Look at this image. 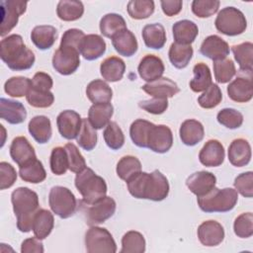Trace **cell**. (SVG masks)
<instances>
[{"instance_id":"1","label":"cell","mask_w":253,"mask_h":253,"mask_svg":"<svg viewBox=\"0 0 253 253\" xmlns=\"http://www.w3.org/2000/svg\"><path fill=\"white\" fill-rule=\"evenodd\" d=\"M0 56L14 71L30 69L36 60L34 52L25 45L23 38L17 34L10 35L1 41Z\"/></svg>"},{"instance_id":"2","label":"cell","mask_w":253,"mask_h":253,"mask_svg":"<svg viewBox=\"0 0 253 253\" xmlns=\"http://www.w3.org/2000/svg\"><path fill=\"white\" fill-rule=\"evenodd\" d=\"M11 202L18 229L26 233L33 230L34 216L40 210L38 194L27 187H19L12 192Z\"/></svg>"},{"instance_id":"3","label":"cell","mask_w":253,"mask_h":253,"mask_svg":"<svg viewBox=\"0 0 253 253\" xmlns=\"http://www.w3.org/2000/svg\"><path fill=\"white\" fill-rule=\"evenodd\" d=\"M75 187L81 194L85 206L96 203L107 194L105 180L88 167L76 174Z\"/></svg>"},{"instance_id":"4","label":"cell","mask_w":253,"mask_h":253,"mask_svg":"<svg viewBox=\"0 0 253 253\" xmlns=\"http://www.w3.org/2000/svg\"><path fill=\"white\" fill-rule=\"evenodd\" d=\"M238 201L237 191L232 188H213L205 196L197 199L200 209L205 212H226L231 211Z\"/></svg>"},{"instance_id":"5","label":"cell","mask_w":253,"mask_h":253,"mask_svg":"<svg viewBox=\"0 0 253 253\" xmlns=\"http://www.w3.org/2000/svg\"><path fill=\"white\" fill-rule=\"evenodd\" d=\"M214 26L219 33L233 37L245 32L247 21L244 14L239 9L229 6L222 8L218 12Z\"/></svg>"},{"instance_id":"6","label":"cell","mask_w":253,"mask_h":253,"mask_svg":"<svg viewBox=\"0 0 253 253\" xmlns=\"http://www.w3.org/2000/svg\"><path fill=\"white\" fill-rule=\"evenodd\" d=\"M48 204L51 211L61 218L70 217L77 209L74 194L68 188L62 186H54L50 189Z\"/></svg>"},{"instance_id":"7","label":"cell","mask_w":253,"mask_h":253,"mask_svg":"<svg viewBox=\"0 0 253 253\" xmlns=\"http://www.w3.org/2000/svg\"><path fill=\"white\" fill-rule=\"evenodd\" d=\"M85 247L88 253H115L117 251L116 242L104 227L91 225L85 233Z\"/></svg>"},{"instance_id":"8","label":"cell","mask_w":253,"mask_h":253,"mask_svg":"<svg viewBox=\"0 0 253 253\" xmlns=\"http://www.w3.org/2000/svg\"><path fill=\"white\" fill-rule=\"evenodd\" d=\"M168 194V180L159 170H154L146 174L142 190V199L160 202L166 199Z\"/></svg>"},{"instance_id":"9","label":"cell","mask_w":253,"mask_h":253,"mask_svg":"<svg viewBox=\"0 0 253 253\" xmlns=\"http://www.w3.org/2000/svg\"><path fill=\"white\" fill-rule=\"evenodd\" d=\"M80 51L70 46H61L54 51L52 56V66L61 75L74 73L80 65Z\"/></svg>"},{"instance_id":"10","label":"cell","mask_w":253,"mask_h":253,"mask_svg":"<svg viewBox=\"0 0 253 253\" xmlns=\"http://www.w3.org/2000/svg\"><path fill=\"white\" fill-rule=\"evenodd\" d=\"M27 1L4 0L1 1V37L7 35L17 25L19 17L26 12Z\"/></svg>"},{"instance_id":"11","label":"cell","mask_w":253,"mask_h":253,"mask_svg":"<svg viewBox=\"0 0 253 253\" xmlns=\"http://www.w3.org/2000/svg\"><path fill=\"white\" fill-rule=\"evenodd\" d=\"M89 206L86 211V223L96 225L105 222L112 217L116 211V202L113 198L105 196L101 200Z\"/></svg>"},{"instance_id":"12","label":"cell","mask_w":253,"mask_h":253,"mask_svg":"<svg viewBox=\"0 0 253 253\" xmlns=\"http://www.w3.org/2000/svg\"><path fill=\"white\" fill-rule=\"evenodd\" d=\"M173 144V133L165 125H154L149 132L147 148L156 153L167 152Z\"/></svg>"},{"instance_id":"13","label":"cell","mask_w":253,"mask_h":253,"mask_svg":"<svg viewBox=\"0 0 253 253\" xmlns=\"http://www.w3.org/2000/svg\"><path fill=\"white\" fill-rule=\"evenodd\" d=\"M56 125L60 135L70 140L77 137L82 126V119L77 112L65 110L57 116Z\"/></svg>"},{"instance_id":"14","label":"cell","mask_w":253,"mask_h":253,"mask_svg":"<svg viewBox=\"0 0 253 253\" xmlns=\"http://www.w3.org/2000/svg\"><path fill=\"white\" fill-rule=\"evenodd\" d=\"M228 97L237 103H247L253 97L252 73L238 76L227 86Z\"/></svg>"},{"instance_id":"15","label":"cell","mask_w":253,"mask_h":253,"mask_svg":"<svg viewBox=\"0 0 253 253\" xmlns=\"http://www.w3.org/2000/svg\"><path fill=\"white\" fill-rule=\"evenodd\" d=\"M197 233L200 242L208 247L216 246L224 239L223 226L215 220H206L201 223Z\"/></svg>"},{"instance_id":"16","label":"cell","mask_w":253,"mask_h":253,"mask_svg":"<svg viewBox=\"0 0 253 253\" xmlns=\"http://www.w3.org/2000/svg\"><path fill=\"white\" fill-rule=\"evenodd\" d=\"M229 51L230 49L228 43L216 35H211L207 37L200 47V52L204 56L213 61L226 58L229 54Z\"/></svg>"},{"instance_id":"17","label":"cell","mask_w":253,"mask_h":253,"mask_svg":"<svg viewBox=\"0 0 253 253\" xmlns=\"http://www.w3.org/2000/svg\"><path fill=\"white\" fill-rule=\"evenodd\" d=\"M216 178L209 171H198L190 175L186 180L188 189L198 198L205 196L215 187Z\"/></svg>"},{"instance_id":"18","label":"cell","mask_w":253,"mask_h":253,"mask_svg":"<svg viewBox=\"0 0 253 253\" xmlns=\"http://www.w3.org/2000/svg\"><path fill=\"white\" fill-rule=\"evenodd\" d=\"M224 147L216 139L208 140L199 153L200 162L206 167H217L223 163Z\"/></svg>"},{"instance_id":"19","label":"cell","mask_w":253,"mask_h":253,"mask_svg":"<svg viewBox=\"0 0 253 253\" xmlns=\"http://www.w3.org/2000/svg\"><path fill=\"white\" fill-rule=\"evenodd\" d=\"M164 70L165 67L162 59L154 54H146L143 56L137 67L140 78L146 82L161 78Z\"/></svg>"},{"instance_id":"20","label":"cell","mask_w":253,"mask_h":253,"mask_svg":"<svg viewBox=\"0 0 253 253\" xmlns=\"http://www.w3.org/2000/svg\"><path fill=\"white\" fill-rule=\"evenodd\" d=\"M10 155L19 167L37 158L34 146L25 136H17L12 140L10 145Z\"/></svg>"},{"instance_id":"21","label":"cell","mask_w":253,"mask_h":253,"mask_svg":"<svg viewBox=\"0 0 253 253\" xmlns=\"http://www.w3.org/2000/svg\"><path fill=\"white\" fill-rule=\"evenodd\" d=\"M141 89L153 98H171L180 92V89L176 82L173 80L161 77L154 81L147 82Z\"/></svg>"},{"instance_id":"22","label":"cell","mask_w":253,"mask_h":253,"mask_svg":"<svg viewBox=\"0 0 253 253\" xmlns=\"http://www.w3.org/2000/svg\"><path fill=\"white\" fill-rule=\"evenodd\" d=\"M0 117L11 125H18L26 120L27 111L21 102L1 98Z\"/></svg>"},{"instance_id":"23","label":"cell","mask_w":253,"mask_h":253,"mask_svg":"<svg viewBox=\"0 0 253 253\" xmlns=\"http://www.w3.org/2000/svg\"><path fill=\"white\" fill-rule=\"evenodd\" d=\"M106 42L103 38L96 34L85 35L80 44V54L87 60H95L101 57L106 51Z\"/></svg>"},{"instance_id":"24","label":"cell","mask_w":253,"mask_h":253,"mask_svg":"<svg viewBox=\"0 0 253 253\" xmlns=\"http://www.w3.org/2000/svg\"><path fill=\"white\" fill-rule=\"evenodd\" d=\"M228 160L235 167H243L251 160V146L244 138L232 140L228 147Z\"/></svg>"},{"instance_id":"25","label":"cell","mask_w":253,"mask_h":253,"mask_svg":"<svg viewBox=\"0 0 253 253\" xmlns=\"http://www.w3.org/2000/svg\"><path fill=\"white\" fill-rule=\"evenodd\" d=\"M111 40L115 50L121 55L129 57L137 50L138 43L136 38L133 33L127 29L119 32Z\"/></svg>"},{"instance_id":"26","label":"cell","mask_w":253,"mask_h":253,"mask_svg":"<svg viewBox=\"0 0 253 253\" xmlns=\"http://www.w3.org/2000/svg\"><path fill=\"white\" fill-rule=\"evenodd\" d=\"M179 134L182 142L188 146H194L201 142L205 135V129L202 123L197 120H186L182 123Z\"/></svg>"},{"instance_id":"27","label":"cell","mask_w":253,"mask_h":253,"mask_svg":"<svg viewBox=\"0 0 253 253\" xmlns=\"http://www.w3.org/2000/svg\"><path fill=\"white\" fill-rule=\"evenodd\" d=\"M28 129L34 139L41 144L46 143L52 134L50 120L45 116H36L31 119Z\"/></svg>"},{"instance_id":"28","label":"cell","mask_w":253,"mask_h":253,"mask_svg":"<svg viewBox=\"0 0 253 253\" xmlns=\"http://www.w3.org/2000/svg\"><path fill=\"white\" fill-rule=\"evenodd\" d=\"M114 114V107L111 103L93 104L88 111V120L95 129L106 126Z\"/></svg>"},{"instance_id":"29","label":"cell","mask_w":253,"mask_h":253,"mask_svg":"<svg viewBox=\"0 0 253 253\" xmlns=\"http://www.w3.org/2000/svg\"><path fill=\"white\" fill-rule=\"evenodd\" d=\"M57 30L49 25H41L33 29L31 40L34 44L42 50L50 48L57 39Z\"/></svg>"},{"instance_id":"30","label":"cell","mask_w":253,"mask_h":253,"mask_svg":"<svg viewBox=\"0 0 253 253\" xmlns=\"http://www.w3.org/2000/svg\"><path fill=\"white\" fill-rule=\"evenodd\" d=\"M126 71L125 61L118 56H110L103 60L100 65L102 77L109 82L120 81Z\"/></svg>"},{"instance_id":"31","label":"cell","mask_w":253,"mask_h":253,"mask_svg":"<svg viewBox=\"0 0 253 253\" xmlns=\"http://www.w3.org/2000/svg\"><path fill=\"white\" fill-rule=\"evenodd\" d=\"M175 42L180 44H191L199 34L198 26L190 20H181L172 27Z\"/></svg>"},{"instance_id":"32","label":"cell","mask_w":253,"mask_h":253,"mask_svg":"<svg viewBox=\"0 0 253 253\" xmlns=\"http://www.w3.org/2000/svg\"><path fill=\"white\" fill-rule=\"evenodd\" d=\"M54 226L53 214L44 209H40L33 220V231L37 238L42 240L46 238Z\"/></svg>"},{"instance_id":"33","label":"cell","mask_w":253,"mask_h":253,"mask_svg":"<svg viewBox=\"0 0 253 253\" xmlns=\"http://www.w3.org/2000/svg\"><path fill=\"white\" fill-rule=\"evenodd\" d=\"M142 39L147 47L160 49L166 42L165 29L158 23L146 25L142 29Z\"/></svg>"},{"instance_id":"34","label":"cell","mask_w":253,"mask_h":253,"mask_svg":"<svg viewBox=\"0 0 253 253\" xmlns=\"http://www.w3.org/2000/svg\"><path fill=\"white\" fill-rule=\"evenodd\" d=\"M86 95L93 104L110 103L113 97V91L107 82L101 79H95L87 85Z\"/></svg>"},{"instance_id":"35","label":"cell","mask_w":253,"mask_h":253,"mask_svg":"<svg viewBox=\"0 0 253 253\" xmlns=\"http://www.w3.org/2000/svg\"><path fill=\"white\" fill-rule=\"evenodd\" d=\"M83 13V3L77 0H60L56 7L58 18L65 22L76 21L82 17Z\"/></svg>"},{"instance_id":"36","label":"cell","mask_w":253,"mask_h":253,"mask_svg":"<svg viewBox=\"0 0 253 253\" xmlns=\"http://www.w3.org/2000/svg\"><path fill=\"white\" fill-rule=\"evenodd\" d=\"M194 50L191 44H180L173 42L170 45L168 56L172 65L178 69L185 68L192 59Z\"/></svg>"},{"instance_id":"37","label":"cell","mask_w":253,"mask_h":253,"mask_svg":"<svg viewBox=\"0 0 253 253\" xmlns=\"http://www.w3.org/2000/svg\"><path fill=\"white\" fill-rule=\"evenodd\" d=\"M19 175L23 181L33 184L42 183L46 178V172L42 163L37 158L23 166H20Z\"/></svg>"},{"instance_id":"38","label":"cell","mask_w":253,"mask_h":253,"mask_svg":"<svg viewBox=\"0 0 253 253\" xmlns=\"http://www.w3.org/2000/svg\"><path fill=\"white\" fill-rule=\"evenodd\" d=\"M234 58L237 61L240 71L252 72L253 68V43L245 42L231 47Z\"/></svg>"},{"instance_id":"39","label":"cell","mask_w":253,"mask_h":253,"mask_svg":"<svg viewBox=\"0 0 253 253\" xmlns=\"http://www.w3.org/2000/svg\"><path fill=\"white\" fill-rule=\"evenodd\" d=\"M125 29H126V24L120 14H106L100 21L101 34L106 38L112 39L116 34Z\"/></svg>"},{"instance_id":"40","label":"cell","mask_w":253,"mask_h":253,"mask_svg":"<svg viewBox=\"0 0 253 253\" xmlns=\"http://www.w3.org/2000/svg\"><path fill=\"white\" fill-rule=\"evenodd\" d=\"M194 77L190 81V88L194 92H203L210 87L211 82V73L209 66L204 63L200 62L197 63L193 68Z\"/></svg>"},{"instance_id":"41","label":"cell","mask_w":253,"mask_h":253,"mask_svg":"<svg viewBox=\"0 0 253 253\" xmlns=\"http://www.w3.org/2000/svg\"><path fill=\"white\" fill-rule=\"evenodd\" d=\"M153 126L154 124L146 120H142V119L135 120L130 125V127H129V135L132 142L138 147L146 148L148 135Z\"/></svg>"},{"instance_id":"42","label":"cell","mask_w":253,"mask_h":253,"mask_svg":"<svg viewBox=\"0 0 253 253\" xmlns=\"http://www.w3.org/2000/svg\"><path fill=\"white\" fill-rule=\"evenodd\" d=\"M144 251L145 239L140 232L129 230L124 234L121 253H143Z\"/></svg>"},{"instance_id":"43","label":"cell","mask_w":253,"mask_h":253,"mask_svg":"<svg viewBox=\"0 0 253 253\" xmlns=\"http://www.w3.org/2000/svg\"><path fill=\"white\" fill-rule=\"evenodd\" d=\"M141 171V163L135 156L126 155L122 157L116 168L117 175L124 181H127L130 177Z\"/></svg>"},{"instance_id":"44","label":"cell","mask_w":253,"mask_h":253,"mask_svg":"<svg viewBox=\"0 0 253 253\" xmlns=\"http://www.w3.org/2000/svg\"><path fill=\"white\" fill-rule=\"evenodd\" d=\"M32 85V80L24 76H14L9 78L4 84V91L11 97L20 98L27 96Z\"/></svg>"},{"instance_id":"45","label":"cell","mask_w":253,"mask_h":253,"mask_svg":"<svg viewBox=\"0 0 253 253\" xmlns=\"http://www.w3.org/2000/svg\"><path fill=\"white\" fill-rule=\"evenodd\" d=\"M154 2L152 0H130L126 9L130 18L142 20L150 17L154 12Z\"/></svg>"},{"instance_id":"46","label":"cell","mask_w":253,"mask_h":253,"mask_svg":"<svg viewBox=\"0 0 253 253\" xmlns=\"http://www.w3.org/2000/svg\"><path fill=\"white\" fill-rule=\"evenodd\" d=\"M78 145L87 150H92L97 144V132L88 119H82V126L76 137Z\"/></svg>"},{"instance_id":"47","label":"cell","mask_w":253,"mask_h":253,"mask_svg":"<svg viewBox=\"0 0 253 253\" xmlns=\"http://www.w3.org/2000/svg\"><path fill=\"white\" fill-rule=\"evenodd\" d=\"M213 73L216 82L224 84L229 82L236 74V68L234 62L230 58H224L221 60H215L212 63Z\"/></svg>"},{"instance_id":"48","label":"cell","mask_w":253,"mask_h":253,"mask_svg":"<svg viewBox=\"0 0 253 253\" xmlns=\"http://www.w3.org/2000/svg\"><path fill=\"white\" fill-rule=\"evenodd\" d=\"M106 144L114 150L120 149L125 143V134L116 122H110L103 132Z\"/></svg>"},{"instance_id":"49","label":"cell","mask_w":253,"mask_h":253,"mask_svg":"<svg viewBox=\"0 0 253 253\" xmlns=\"http://www.w3.org/2000/svg\"><path fill=\"white\" fill-rule=\"evenodd\" d=\"M26 99L28 103L34 108H48L54 102V96L52 92L46 90H40L30 88Z\"/></svg>"},{"instance_id":"50","label":"cell","mask_w":253,"mask_h":253,"mask_svg":"<svg viewBox=\"0 0 253 253\" xmlns=\"http://www.w3.org/2000/svg\"><path fill=\"white\" fill-rule=\"evenodd\" d=\"M50 170L55 175H63L68 169V158L64 147L56 146L51 150L49 158Z\"/></svg>"},{"instance_id":"51","label":"cell","mask_w":253,"mask_h":253,"mask_svg":"<svg viewBox=\"0 0 253 253\" xmlns=\"http://www.w3.org/2000/svg\"><path fill=\"white\" fill-rule=\"evenodd\" d=\"M217 122L227 128L235 129L241 126L243 123V115L232 108H224L217 113Z\"/></svg>"},{"instance_id":"52","label":"cell","mask_w":253,"mask_h":253,"mask_svg":"<svg viewBox=\"0 0 253 253\" xmlns=\"http://www.w3.org/2000/svg\"><path fill=\"white\" fill-rule=\"evenodd\" d=\"M222 100V93L217 84L211 83L208 89L198 98L199 105L204 109H212L219 105Z\"/></svg>"},{"instance_id":"53","label":"cell","mask_w":253,"mask_h":253,"mask_svg":"<svg viewBox=\"0 0 253 253\" xmlns=\"http://www.w3.org/2000/svg\"><path fill=\"white\" fill-rule=\"evenodd\" d=\"M234 233L240 238H248L253 234V214L243 212L238 215L233 223Z\"/></svg>"},{"instance_id":"54","label":"cell","mask_w":253,"mask_h":253,"mask_svg":"<svg viewBox=\"0 0 253 253\" xmlns=\"http://www.w3.org/2000/svg\"><path fill=\"white\" fill-rule=\"evenodd\" d=\"M219 5L218 0H194L192 12L199 18H208L217 12Z\"/></svg>"},{"instance_id":"55","label":"cell","mask_w":253,"mask_h":253,"mask_svg":"<svg viewBox=\"0 0 253 253\" xmlns=\"http://www.w3.org/2000/svg\"><path fill=\"white\" fill-rule=\"evenodd\" d=\"M64 148L66 150L68 158V169L71 172L77 174L84 168H86V161L75 144L66 143Z\"/></svg>"},{"instance_id":"56","label":"cell","mask_w":253,"mask_h":253,"mask_svg":"<svg viewBox=\"0 0 253 253\" xmlns=\"http://www.w3.org/2000/svg\"><path fill=\"white\" fill-rule=\"evenodd\" d=\"M236 191L245 198L253 196V172L247 171L238 175L233 183Z\"/></svg>"},{"instance_id":"57","label":"cell","mask_w":253,"mask_h":253,"mask_svg":"<svg viewBox=\"0 0 253 253\" xmlns=\"http://www.w3.org/2000/svg\"><path fill=\"white\" fill-rule=\"evenodd\" d=\"M138 106L153 115H161L168 108V100L165 98H153L149 100H143L138 103Z\"/></svg>"},{"instance_id":"58","label":"cell","mask_w":253,"mask_h":253,"mask_svg":"<svg viewBox=\"0 0 253 253\" xmlns=\"http://www.w3.org/2000/svg\"><path fill=\"white\" fill-rule=\"evenodd\" d=\"M17 180V173L14 167L2 161L0 163V189L5 190L14 185Z\"/></svg>"},{"instance_id":"59","label":"cell","mask_w":253,"mask_h":253,"mask_svg":"<svg viewBox=\"0 0 253 253\" xmlns=\"http://www.w3.org/2000/svg\"><path fill=\"white\" fill-rule=\"evenodd\" d=\"M85 34L79 29H68L65 31L61 37L60 45L61 46H70L79 50L82 40L84 39Z\"/></svg>"},{"instance_id":"60","label":"cell","mask_w":253,"mask_h":253,"mask_svg":"<svg viewBox=\"0 0 253 253\" xmlns=\"http://www.w3.org/2000/svg\"><path fill=\"white\" fill-rule=\"evenodd\" d=\"M53 81L49 74L45 72H37L32 79V88L50 91L52 88Z\"/></svg>"},{"instance_id":"61","label":"cell","mask_w":253,"mask_h":253,"mask_svg":"<svg viewBox=\"0 0 253 253\" xmlns=\"http://www.w3.org/2000/svg\"><path fill=\"white\" fill-rule=\"evenodd\" d=\"M21 252L22 253H42L43 245L41 239L37 238L36 236L27 238L22 242Z\"/></svg>"},{"instance_id":"62","label":"cell","mask_w":253,"mask_h":253,"mask_svg":"<svg viewBox=\"0 0 253 253\" xmlns=\"http://www.w3.org/2000/svg\"><path fill=\"white\" fill-rule=\"evenodd\" d=\"M160 4L163 13L169 17L178 15L183 7V2L181 0H162Z\"/></svg>"}]
</instances>
